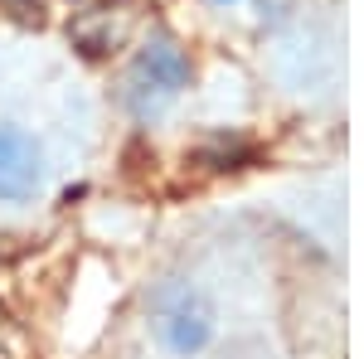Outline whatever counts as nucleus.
<instances>
[{"instance_id":"2","label":"nucleus","mask_w":364,"mask_h":359,"mask_svg":"<svg viewBox=\"0 0 364 359\" xmlns=\"http://www.w3.org/2000/svg\"><path fill=\"white\" fill-rule=\"evenodd\" d=\"M146 316H151L156 345L170 350V355H180V359L204 355L214 345V335H219V306H214V296L199 286L195 277H166V282H156Z\"/></svg>"},{"instance_id":"1","label":"nucleus","mask_w":364,"mask_h":359,"mask_svg":"<svg viewBox=\"0 0 364 359\" xmlns=\"http://www.w3.org/2000/svg\"><path fill=\"white\" fill-rule=\"evenodd\" d=\"M190 83H195V58H190V49L175 34L156 29L136 54H132L127 73H122V107H127L132 122L151 127V122H161L190 92Z\"/></svg>"},{"instance_id":"3","label":"nucleus","mask_w":364,"mask_h":359,"mask_svg":"<svg viewBox=\"0 0 364 359\" xmlns=\"http://www.w3.org/2000/svg\"><path fill=\"white\" fill-rule=\"evenodd\" d=\"M49 161L39 136L20 122H0V204H29L44 194Z\"/></svg>"},{"instance_id":"4","label":"nucleus","mask_w":364,"mask_h":359,"mask_svg":"<svg viewBox=\"0 0 364 359\" xmlns=\"http://www.w3.org/2000/svg\"><path fill=\"white\" fill-rule=\"evenodd\" d=\"M204 5H214V10H233V5H243V0H204Z\"/></svg>"}]
</instances>
